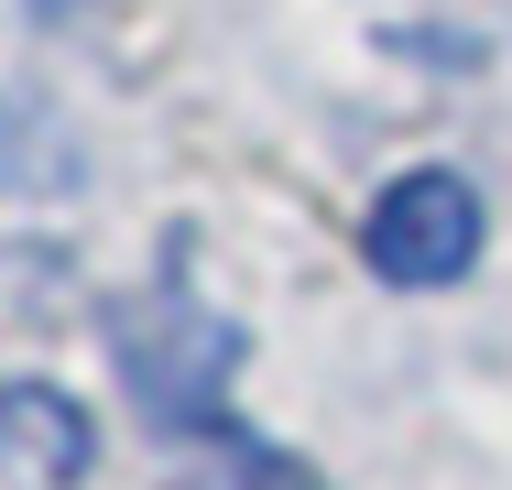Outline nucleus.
<instances>
[{
    "label": "nucleus",
    "mask_w": 512,
    "mask_h": 490,
    "mask_svg": "<svg viewBox=\"0 0 512 490\" xmlns=\"http://www.w3.org/2000/svg\"><path fill=\"white\" fill-rule=\"evenodd\" d=\"M109 360H120V382L131 403L164 425V436H229V371H240V327L186 284H153L131 294V305H109Z\"/></svg>",
    "instance_id": "nucleus-1"
},
{
    "label": "nucleus",
    "mask_w": 512,
    "mask_h": 490,
    "mask_svg": "<svg viewBox=\"0 0 512 490\" xmlns=\"http://www.w3.org/2000/svg\"><path fill=\"white\" fill-rule=\"evenodd\" d=\"M480 240H491V207H480V186H469L458 164L393 175V186L371 196V218H360V262L393 294H447L480 262Z\"/></svg>",
    "instance_id": "nucleus-2"
},
{
    "label": "nucleus",
    "mask_w": 512,
    "mask_h": 490,
    "mask_svg": "<svg viewBox=\"0 0 512 490\" xmlns=\"http://www.w3.org/2000/svg\"><path fill=\"white\" fill-rule=\"evenodd\" d=\"M0 469L22 490H77L99 469V425H88V403L66 382H0Z\"/></svg>",
    "instance_id": "nucleus-3"
},
{
    "label": "nucleus",
    "mask_w": 512,
    "mask_h": 490,
    "mask_svg": "<svg viewBox=\"0 0 512 490\" xmlns=\"http://www.w3.org/2000/svg\"><path fill=\"white\" fill-rule=\"evenodd\" d=\"M22 11H33V22H66V11H88V0H22Z\"/></svg>",
    "instance_id": "nucleus-4"
}]
</instances>
